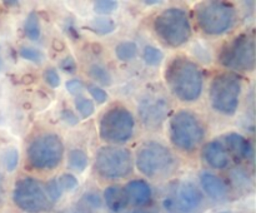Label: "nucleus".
<instances>
[{"label": "nucleus", "instance_id": "obj_8", "mask_svg": "<svg viewBox=\"0 0 256 213\" xmlns=\"http://www.w3.org/2000/svg\"><path fill=\"white\" fill-rule=\"evenodd\" d=\"M134 128L135 119L132 113L124 105H112L100 118L99 135L104 142L122 144L132 137Z\"/></svg>", "mask_w": 256, "mask_h": 213}, {"label": "nucleus", "instance_id": "obj_2", "mask_svg": "<svg viewBox=\"0 0 256 213\" xmlns=\"http://www.w3.org/2000/svg\"><path fill=\"white\" fill-rule=\"evenodd\" d=\"M136 167L145 177L160 179L169 177L176 169V158L166 145L148 140L138 150Z\"/></svg>", "mask_w": 256, "mask_h": 213}, {"label": "nucleus", "instance_id": "obj_41", "mask_svg": "<svg viewBox=\"0 0 256 213\" xmlns=\"http://www.w3.org/2000/svg\"><path fill=\"white\" fill-rule=\"evenodd\" d=\"M65 213H88V212H85V210L82 209H72V210H68V212Z\"/></svg>", "mask_w": 256, "mask_h": 213}, {"label": "nucleus", "instance_id": "obj_21", "mask_svg": "<svg viewBox=\"0 0 256 213\" xmlns=\"http://www.w3.org/2000/svg\"><path fill=\"white\" fill-rule=\"evenodd\" d=\"M230 179H232V187L238 190L245 192L249 188H252V178L242 168H234L230 173Z\"/></svg>", "mask_w": 256, "mask_h": 213}, {"label": "nucleus", "instance_id": "obj_10", "mask_svg": "<svg viewBox=\"0 0 256 213\" xmlns=\"http://www.w3.org/2000/svg\"><path fill=\"white\" fill-rule=\"evenodd\" d=\"M242 80L232 73L215 75L210 84V103L215 112L222 115H234L239 108Z\"/></svg>", "mask_w": 256, "mask_h": 213}, {"label": "nucleus", "instance_id": "obj_33", "mask_svg": "<svg viewBox=\"0 0 256 213\" xmlns=\"http://www.w3.org/2000/svg\"><path fill=\"white\" fill-rule=\"evenodd\" d=\"M86 89L88 92L90 93V95L94 98L95 102L99 103V104H104V103L108 100V98H109L108 93L105 92L102 88L98 87V85L95 84H86Z\"/></svg>", "mask_w": 256, "mask_h": 213}, {"label": "nucleus", "instance_id": "obj_17", "mask_svg": "<svg viewBox=\"0 0 256 213\" xmlns=\"http://www.w3.org/2000/svg\"><path fill=\"white\" fill-rule=\"evenodd\" d=\"M225 148L226 150H230L232 155L238 157L239 159L252 160L254 162V148L248 138L239 133H229L224 135Z\"/></svg>", "mask_w": 256, "mask_h": 213}, {"label": "nucleus", "instance_id": "obj_7", "mask_svg": "<svg viewBox=\"0 0 256 213\" xmlns=\"http://www.w3.org/2000/svg\"><path fill=\"white\" fill-rule=\"evenodd\" d=\"M12 199L15 207L25 213H49L54 207L44 184L32 177H22L15 182Z\"/></svg>", "mask_w": 256, "mask_h": 213}, {"label": "nucleus", "instance_id": "obj_31", "mask_svg": "<svg viewBox=\"0 0 256 213\" xmlns=\"http://www.w3.org/2000/svg\"><path fill=\"white\" fill-rule=\"evenodd\" d=\"M119 4L114 0H99L94 3V12L100 15H109L118 9Z\"/></svg>", "mask_w": 256, "mask_h": 213}, {"label": "nucleus", "instance_id": "obj_42", "mask_svg": "<svg viewBox=\"0 0 256 213\" xmlns=\"http://www.w3.org/2000/svg\"><path fill=\"white\" fill-rule=\"evenodd\" d=\"M162 2H159V0H156V2H144L145 5H156V4H160Z\"/></svg>", "mask_w": 256, "mask_h": 213}, {"label": "nucleus", "instance_id": "obj_15", "mask_svg": "<svg viewBox=\"0 0 256 213\" xmlns=\"http://www.w3.org/2000/svg\"><path fill=\"white\" fill-rule=\"evenodd\" d=\"M202 155L206 164L214 169H224L229 165L230 155L220 140H212L202 149Z\"/></svg>", "mask_w": 256, "mask_h": 213}, {"label": "nucleus", "instance_id": "obj_35", "mask_svg": "<svg viewBox=\"0 0 256 213\" xmlns=\"http://www.w3.org/2000/svg\"><path fill=\"white\" fill-rule=\"evenodd\" d=\"M65 87H66V90L70 93V94L74 95V97H79V95H82V90H84L85 85L82 80L70 79L68 80Z\"/></svg>", "mask_w": 256, "mask_h": 213}, {"label": "nucleus", "instance_id": "obj_29", "mask_svg": "<svg viewBox=\"0 0 256 213\" xmlns=\"http://www.w3.org/2000/svg\"><path fill=\"white\" fill-rule=\"evenodd\" d=\"M19 54L20 57L24 58V59L32 63H36V64H40V63L44 60V54H42V52H40L39 49H36V48L34 47H29V45H24V47L20 48Z\"/></svg>", "mask_w": 256, "mask_h": 213}, {"label": "nucleus", "instance_id": "obj_4", "mask_svg": "<svg viewBox=\"0 0 256 213\" xmlns=\"http://www.w3.org/2000/svg\"><path fill=\"white\" fill-rule=\"evenodd\" d=\"M169 135L176 149L190 153L204 139L205 127L196 114L189 110H179L170 119Z\"/></svg>", "mask_w": 256, "mask_h": 213}, {"label": "nucleus", "instance_id": "obj_34", "mask_svg": "<svg viewBox=\"0 0 256 213\" xmlns=\"http://www.w3.org/2000/svg\"><path fill=\"white\" fill-rule=\"evenodd\" d=\"M42 77H44V80L48 83L49 87L58 88L60 85V77L58 74L56 69H54V68H48V69H45L44 73H42Z\"/></svg>", "mask_w": 256, "mask_h": 213}, {"label": "nucleus", "instance_id": "obj_6", "mask_svg": "<svg viewBox=\"0 0 256 213\" xmlns=\"http://www.w3.org/2000/svg\"><path fill=\"white\" fill-rule=\"evenodd\" d=\"M64 155V144L59 134L40 133L28 147V163L32 169L52 170L60 164Z\"/></svg>", "mask_w": 256, "mask_h": 213}, {"label": "nucleus", "instance_id": "obj_23", "mask_svg": "<svg viewBox=\"0 0 256 213\" xmlns=\"http://www.w3.org/2000/svg\"><path fill=\"white\" fill-rule=\"evenodd\" d=\"M68 164L72 170L82 172L88 165V154L82 149H72L68 155Z\"/></svg>", "mask_w": 256, "mask_h": 213}, {"label": "nucleus", "instance_id": "obj_36", "mask_svg": "<svg viewBox=\"0 0 256 213\" xmlns=\"http://www.w3.org/2000/svg\"><path fill=\"white\" fill-rule=\"evenodd\" d=\"M60 67H62V69L64 70V72L66 73H74L75 70H76V63H75L74 58L72 57H66L64 58V59L62 60V63H60Z\"/></svg>", "mask_w": 256, "mask_h": 213}, {"label": "nucleus", "instance_id": "obj_43", "mask_svg": "<svg viewBox=\"0 0 256 213\" xmlns=\"http://www.w3.org/2000/svg\"><path fill=\"white\" fill-rule=\"evenodd\" d=\"M0 68H2V59H0Z\"/></svg>", "mask_w": 256, "mask_h": 213}, {"label": "nucleus", "instance_id": "obj_14", "mask_svg": "<svg viewBox=\"0 0 256 213\" xmlns=\"http://www.w3.org/2000/svg\"><path fill=\"white\" fill-rule=\"evenodd\" d=\"M199 180L205 194L212 198V200L222 202V200L226 199L228 195H229V187L219 175L204 170V172L200 173Z\"/></svg>", "mask_w": 256, "mask_h": 213}, {"label": "nucleus", "instance_id": "obj_12", "mask_svg": "<svg viewBox=\"0 0 256 213\" xmlns=\"http://www.w3.org/2000/svg\"><path fill=\"white\" fill-rule=\"evenodd\" d=\"M170 103L164 95L146 94L140 99L138 105L140 120L146 129H160L169 115Z\"/></svg>", "mask_w": 256, "mask_h": 213}, {"label": "nucleus", "instance_id": "obj_25", "mask_svg": "<svg viewBox=\"0 0 256 213\" xmlns=\"http://www.w3.org/2000/svg\"><path fill=\"white\" fill-rule=\"evenodd\" d=\"M89 75L95 80V82L104 85V87H109L112 83V74H110L109 70H108L104 65L92 64L89 69Z\"/></svg>", "mask_w": 256, "mask_h": 213}, {"label": "nucleus", "instance_id": "obj_1", "mask_svg": "<svg viewBox=\"0 0 256 213\" xmlns=\"http://www.w3.org/2000/svg\"><path fill=\"white\" fill-rule=\"evenodd\" d=\"M165 80L172 94L185 103L199 99L204 87V75L200 67L184 55H178L169 63Z\"/></svg>", "mask_w": 256, "mask_h": 213}, {"label": "nucleus", "instance_id": "obj_37", "mask_svg": "<svg viewBox=\"0 0 256 213\" xmlns=\"http://www.w3.org/2000/svg\"><path fill=\"white\" fill-rule=\"evenodd\" d=\"M62 118L68 125H75L78 124V117L75 115V113L70 109H64L62 112Z\"/></svg>", "mask_w": 256, "mask_h": 213}, {"label": "nucleus", "instance_id": "obj_27", "mask_svg": "<svg viewBox=\"0 0 256 213\" xmlns=\"http://www.w3.org/2000/svg\"><path fill=\"white\" fill-rule=\"evenodd\" d=\"M75 107H76V110L79 112L80 117L86 119V118L92 117V113H94L95 107L94 103H92V99L89 98H85L84 95H79V97H75Z\"/></svg>", "mask_w": 256, "mask_h": 213}, {"label": "nucleus", "instance_id": "obj_9", "mask_svg": "<svg viewBox=\"0 0 256 213\" xmlns=\"http://www.w3.org/2000/svg\"><path fill=\"white\" fill-rule=\"evenodd\" d=\"M94 167L102 179H122L132 174L134 168L132 154L126 148L104 145L95 154Z\"/></svg>", "mask_w": 256, "mask_h": 213}, {"label": "nucleus", "instance_id": "obj_26", "mask_svg": "<svg viewBox=\"0 0 256 213\" xmlns=\"http://www.w3.org/2000/svg\"><path fill=\"white\" fill-rule=\"evenodd\" d=\"M164 54L159 48L154 47V45H146L142 50V60L149 67H156L162 63Z\"/></svg>", "mask_w": 256, "mask_h": 213}, {"label": "nucleus", "instance_id": "obj_38", "mask_svg": "<svg viewBox=\"0 0 256 213\" xmlns=\"http://www.w3.org/2000/svg\"><path fill=\"white\" fill-rule=\"evenodd\" d=\"M130 213H159V208L156 205H144V207H136Z\"/></svg>", "mask_w": 256, "mask_h": 213}, {"label": "nucleus", "instance_id": "obj_13", "mask_svg": "<svg viewBox=\"0 0 256 213\" xmlns=\"http://www.w3.org/2000/svg\"><path fill=\"white\" fill-rule=\"evenodd\" d=\"M176 213H202L205 205L204 193L192 182L184 180L172 192Z\"/></svg>", "mask_w": 256, "mask_h": 213}, {"label": "nucleus", "instance_id": "obj_22", "mask_svg": "<svg viewBox=\"0 0 256 213\" xmlns=\"http://www.w3.org/2000/svg\"><path fill=\"white\" fill-rule=\"evenodd\" d=\"M115 55L122 62H130L138 55V45L134 42H122L115 48Z\"/></svg>", "mask_w": 256, "mask_h": 213}, {"label": "nucleus", "instance_id": "obj_16", "mask_svg": "<svg viewBox=\"0 0 256 213\" xmlns=\"http://www.w3.org/2000/svg\"><path fill=\"white\" fill-rule=\"evenodd\" d=\"M129 204L135 208L149 205L152 199V189L148 182L142 179H132L124 187Z\"/></svg>", "mask_w": 256, "mask_h": 213}, {"label": "nucleus", "instance_id": "obj_28", "mask_svg": "<svg viewBox=\"0 0 256 213\" xmlns=\"http://www.w3.org/2000/svg\"><path fill=\"white\" fill-rule=\"evenodd\" d=\"M2 163L8 172H12L18 167L19 163V152L16 148L10 147L6 150H4L2 155Z\"/></svg>", "mask_w": 256, "mask_h": 213}, {"label": "nucleus", "instance_id": "obj_30", "mask_svg": "<svg viewBox=\"0 0 256 213\" xmlns=\"http://www.w3.org/2000/svg\"><path fill=\"white\" fill-rule=\"evenodd\" d=\"M44 187H45V190H46V194H48V197H49V199L52 200L54 204L56 202H59L60 198H62V193L64 192H62V187H60V184H59V182H58L56 178H52V179L48 180L46 184H45Z\"/></svg>", "mask_w": 256, "mask_h": 213}, {"label": "nucleus", "instance_id": "obj_19", "mask_svg": "<svg viewBox=\"0 0 256 213\" xmlns=\"http://www.w3.org/2000/svg\"><path fill=\"white\" fill-rule=\"evenodd\" d=\"M88 28L98 35H108L116 29V23L110 17H96L90 20Z\"/></svg>", "mask_w": 256, "mask_h": 213}, {"label": "nucleus", "instance_id": "obj_18", "mask_svg": "<svg viewBox=\"0 0 256 213\" xmlns=\"http://www.w3.org/2000/svg\"><path fill=\"white\" fill-rule=\"evenodd\" d=\"M102 202L112 213H122L129 205L126 192L122 185H109L102 193Z\"/></svg>", "mask_w": 256, "mask_h": 213}, {"label": "nucleus", "instance_id": "obj_40", "mask_svg": "<svg viewBox=\"0 0 256 213\" xmlns=\"http://www.w3.org/2000/svg\"><path fill=\"white\" fill-rule=\"evenodd\" d=\"M54 45H55V49H58V50H62V47H64V45H62V43H59V42H54Z\"/></svg>", "mask_w": 256, "mask_h": 213}, {"label": "nucleus", "instance_id": "obj_39", "mask_svg": "<svg viewBox=\"0 0 256 213\" xmlns=\"http://www.w3.org/2000/svg\"><path fill=\"white\" fill-rule=\"evenodd\" d=\"M5 198V183H4V177H2V172H0V207L4 203Z\"/></svg>", "mask_w": 256, "mask_h": 213}, {"label": "nucleus", "instance_id": "obj_3", "mask_svg": "<svg viewBox=\"0 0 256 213\" xmlns=\"http://www.w3.org/2000/svg\"><path fill=\"white\" fill-rule=\"evenodd\" d=\"M155 34L165 45L179 48L189 42L192 25L186 12L180 8H168L162 10L152 23Z\"/></svg>", "mask_w": 256, "mask_h": 213}, {"label": "nucleus", "instance_id": "obj_5", "mask_svg": "<svg viewBox=\"0 0 256 213\" xmlns=\"http://www.w3.org/2000/svg\"><path fill=\"white\" fill-rule=\"evenodd\" d=\"M198 25L204 34L210 37L225 34L236 22L235 8L224 2H202L195 10Z\"/></svg>", "mask_w": 256, "mask_h": 213}, {"label": "nucleus", "instance_id": "obj_32", "mask_svg": "<svg viewBox=\"0 0 256 213\" xmlns=\"http://www.w3.org/2000/svg\"><path fill=\"white\" fill-rule=\"evenodd\" d=\"M58 182H59L62 192H72V190H74L79 185V180L76 179V177L70 174V173H62L58 178Z\"/></svg>", "mask_w": 256, "mask_h": 213}, {"label": "nucleus", "instance_id": "obj_11", "mask_svg": "<svg viewBox=\"0 0 256 213\" xmlns=\"http://www.w3.org/2000/svg\"><path fill=\"white\" fill-rule=\"evenodd\" d=\"M222 67L240 72H252L255 68V40L248 33L239 34L228 43L220 53Z\"/></svg>", "mask_w": 256, "mask_h": 213}, {"label": "nucleus", "instance_id": "obj_20", "mask_svg": "<svg viewBox=\"0 0 256 213\" xmlns=\"http://www.w3.org/2000/svg\"><path fill=\"white\" fill-rule=\"evenodd\" d=\"M24 33L28 39L39 40L40 34H42V28H40L39 17L35 12H32L28 15L24 24Z\"/></svg>", "mask_w": 256, "mask_h": 213}, {"label": "nucleus", "instance_id": "obj_24", "mask_svg": "<svg viewBox=\"0 0 256 213\" xmlns=\"http://www.w3.org/2000/svg\"><path fill=\"white\" fill-rule=\"evenodd\" d=\"M82 210L89 213L90 210H100L104 205L102 197L96 192H86L80 199Z\"/></svg>", "mask_w": 256, "mask_h": 213}]
</instances>
